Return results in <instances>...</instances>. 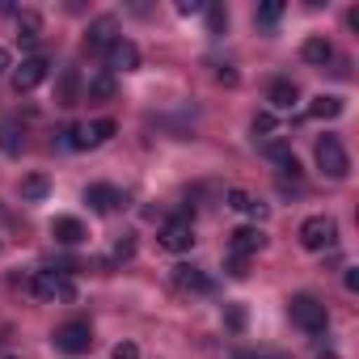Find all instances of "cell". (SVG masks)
I'll return each instance as SVG.
<instances>
[{
  "mask_svg": "<svg viewBox=\"0 0 359 359\" xmlns=\"http://www.w3.org/2000/svg\"><path fill=\"white\" fill-rule=\"evenodd\" d=\"M287 317H292V325H300L304 334H321V330L330 325L325 304H321L317 296H309V292H300V296L287 300Z\"/></svg>",
  "mask_w": 359,
  "mask_h": 359,
  "instance_id": "1",
  "label": "cell"
},
{
  "mask_svg": "<svg viewBox=\"0 0 359 359\" xmlns=\"http://www.w3.org/2000/svg\"><path fill=\"white\" fill-rule=\"evenodd\" d=\"M30 292L39 300H51V304H72L76 300V283L60 271H34L30 275Z\"/></svg>",
  "mask_w": 359,
  "mask_h": 359,
  "instance_id": "2",
  "label": "cell"
},
{
  "mask_svg": "<svg viewBox=\"0 0 359 359\" xmlns=\"http://www.w3.org/2000/svg\"><path fill=\"white\" fill-rule=\"evenodd\" d=\"M317 169H321L325 177H334V182L351 173V156H346V148H342L338 135H321V140H317Z\"/></svg>",
  "mask_w": 359,
  "mask_h": 359,
  "instance_id": "3",
  "label": "cell"
},
{
  "mask_svg": "<svg viewBox=\"0 0 359 359\" xmlns=\"http://www.w3.org/2000/svg\"><path fill=\"white\" fill-rule=\"evenodd\" d=\"M114 118H93V123H85V127H68L64 131V144L68 148H102L106 140H114Z\"/></svg>",
  "mask_w": 359,
  "mask_h": 359,
  "instance_id": "4",
  "label": "cell"
},
{
  "mask_svg": "<svg viewBox=\"0 0 359 359\" xmlns=\"http://www.w3.org/2000/svg\"><path fill=\"white\" fill-rule=\"evenodd\" d=\"M334 241H338V224H334L330 216H309V220L300 224V245H304V250L317 254V250H330Z\"/></svg>",
  "mask_w": 359,
  "mask_h": 359,
  "instance_id": "5",
  "label": "cell"
},
{
  "mask_svg": "<svg viewBox=\"0 0 359 359\" xmlns=\"http://www.w3.org/2000/svg\"><path fill=\"white\" fill-rule=\"evenodd\" d=\"M89 346H93L89 321H64L55 330V351H64V355H89Z\"/></svg>",
  "mask_w": 359,
  "mask_h": 359,
  "instance_id": "6",
  "label": "cell"
},
{
  "mask_svg": "<svg viewBox=\"0 0 359 359\" xmlns=\"http://www.w3.org/2000/svg\"><path fill=\"white\" fill-rule=\"evenodd\" d=\"M156 241H161V250H169V254H187V250L195 245V224H191V220H169V224L156 233Z\"/></svg>",
  "mask_w": 359,
  "mask_h": 359,
  "instance_id": "7",
  "label": "cell"
},
{
  "mask_svg": "<svg viewBox=\"0 0 359 359\" xmlns=\"http://www.w3.org/2000/svg\"><path fill=\"white\" fill-rule=\"evenodd\" d=\"M106 68H110V76H114V72H135V68H140V51H135V43L118 34V39L110 43V51H106Z\"/></svg>",
  "mask_w": 359,
  "mask_h": 359,
  "instance_id": "8",
  "label": "cell"
},
{
  "mask_svg": "<svg viewBox=\"0 0 359 359\" xmlns=\"http://www.w3.org/2000/svg\"><path fill=\"white\" fill-rule=\"evenodd\" d=\"M47 72H51V64H47L43 55H30V60H22V68L13 72V89H18V93H30V89H39V85L47 81Z\"/></svg>",
  "mask_w": 359,
  "mask_h": 359,
  "instance_id": "9",
  "label": "cell"
},
{
  "mask_svg": "<svg viewBox=\"0 0 359 359\" xmlns=\"http://www.w3.org/2000/svg\"><path fill=\"white\" fill-rule=\"evenodd\" d=\"M173 283L182 287V292H199V296H208V292H216V279L203 271V266H191V262H182V266H173Z\"/></svg>",
  "mask_w": 359,
  "mask_h": 359,
  "instance_id": "10",
  "label": "cell"
},
{
  "mask_svg": "<svg viewBox=\"0 0 359 359\" xmlns=\"http://www.w3.org/2000/svg\"><path fill=\"white\" fill-rule=\"evenodd\" d=\"M114 39H118V34H114V22H110V18H97V22L89 26V34H85V51H89V55H106Z\"/></svg>",
  "mask_w": 359,
  "mask_h": 359,
  "instance_id": "11",
  "label": "cell"
},
{
  "mask_svg": "<svg viewBox=\"0 0 359 359\" xmlns=\"http://www.w3.org/2000/svg\"><path fill=\"white\" fill-rule=\"evenodd\" d=\"M85 203H89L93 212L110 216V212L123 203V191H114V187H106V182H93V187H85Z\"/></svg>",
  "mask_w": 359,
  "mask_h": 359,
  "instance_id": "12",
  "label": "cell"
},
{
  "mask_svg": "<svg viewBox=\"0 0 359 359\" xmlns=\"http://www.w3.org/2000/svg\"><path fill=\"white\" fill-rule=\"evenodd\" d=\"M262 250V233L258 229H237L233 237H229V254L233 258H250V254H258Z\"/></svg>",
  "mask_w": 359,
  "mask_h": 359,
  "instance_id": "13",
  "label": "cell"
},
{
  "mask_svg": "<svg viewBox=\"0 0 359 359\" xmlns=\"http://www.w3.org/2000/svg\"><path fill=\"white\" fill-rule=\"evenodd\" d=\"M51 237H55L60 245H81V241H85V224L72 220V216H60V220L51 224Z\"/></svg>",
  "mask_w": 359,
  "mask_h": 359,
  "instance_id": "14",
  "label": "cell"
},
{
  "mask_svg": "<svg viewBox=\"0 0 359 359\" xmlns=\"http://www.w3.org/2000/svg\"><path fill=\"white\" fill-rule=\"evenodd\" d=\"M300 55H304V64H313V68H325V64L334 60V47H330L325 39H309V43L300 47Z\"/></svg>",
  "mask_w": 359,
  "mask_h": 359,
  "instance_id": "15",
  "label": "cell"
},
{
  "mask_svg": "<svg viewBox=\"0 0 359 359\" xmlns=\"http://www.w3.org/2000/svg\"><path fill=\"white\" fill-rule=\"evenodd\" d=\"M296 102H300V89L292 81H275L271 85V110H292Z\"/></svg>",
  "mask_w": 359,
  "mask_h": 359,
  "instance_id": "16",
  "label": "cell"
},
{
  "mask_svg": "<svg viewBox=\"0 0 359 359\" xmlns=\"http://www.w3.org/2000/svg\"><path fill=\"white\" fill-rule=\"evenodd\" d=\"M229 208H233V212H241V216H254V220H262V216H266V208H262L250 191H229Z\"/></svg>",
  "mask_w": 359,
  "mask_h": 359,
  "instance_id": "17",
  "label": "cell"
},
{
  "mask_svg": "<svg viewBox=\"0 0 359 359\" xmlns=\"http://www.w3.org/2000/svg\"><path fill=\"white\" fill-rule=\"evenodd\" d=\"M342 110H346V106H342V97H334V93H330V97L321 93V97H313V106H309L313 118H338Z\"/></svg>",
  "mask_w": 359,
  "mask_h": 359,
  "instance_id": "18",
  "label": "cell"
},
{
  "mask_svg": "<svg viewBox=\"0 0 359 359\" xmlns=\"http://www.w3.org/2000/svg\"><path fill=\"white\" fill-rule=\"evenodd\" d=\"M110 97H114V76H110V72L93 76V81H89V102H110Z\"/></svg>",
  "mask_w": 359,
  "mask_h": 359,
  "instance_id": "19",
  "label": "cell"
},
{
  "mask_svg": "<svg viewBox=\"0 0 359 359\" xmlns=\"http://www.w3.org/2000/svg\"><path fill=\"white\" fill-rule=\"evenodd\" d=\"M208 30L212 34H224L229 30V9L224 5H208Z\"/></svg>",
  "mask_w": 359,
  "mask_h": 359,
  "instance_id": "20",
  "label": "cell"
},
{
  "mask_svg": "<svg viewBox=\"0 0 359 359\" xmlns=\"http://www.w3.org/2000/svg\"><path fill=\"white\" fill-rule=\"evenodd\" d=\"M283 18V0H266V5H258V22L262 26H275Z\"/></svg>",
  "mask_w": 359,
  "mask_h": 359,
  "instance_id": "21",
  "label": "cell"
},
{
  "mask_svg": "<svg viewBox=\"0 0 359 359\" xmlns=\"http://www.w3.org/2000/svg\"><path fill=\"white\" fill-rule=\"evenodd\" d=\"M22 195H26V199H43V195H47V177H43V173L26 177V182H22Z\"/></svg>",
  "mask_w": 359,
  "mask_h": 359,
  "instance_id": "22",
  "label": "cell"
},
{
  "mask_svg": "<svg viewBox=\"0 0 359 359\" xmlns=\"http://www.w3.org/2000/svg\"><path fill=\"white\" fill-rule=\"evenodd\" d=\"M60 106H76V72H64V85H60Z\"/></svg>",
  "mask_w": 359,
  "mask_h": 359,
  "instance_id": "23",
  "label": "cell"
},
{
  "mask_svg": "<svg viewBox=\"0 0 359 359\" xmlns=\"http://www.w3.org/2000/svg\"><path fill=\"white\" fill-rule=\"evenodd\" d=\"M275 127H279V123H275V114H271V110L254 114V135H266V140H271V135H275Z\"/></svg>",
  "mask_w": 359,
  "mask_h": 359,
  "instance_id": "24",
  "label": "cell"
},
{
  "mask_svg": "<svg viewBox=\"0 0 359 359\" xmlns=\"http://www.w3.org/2000/svg\"><path fill=\"white\" fill-rule=\"evenodd\" d=\"M39 26H43V22H39V13H22V18H18V30H22L30 43L39 39Z\"/></svg>",
  "mask_w": 359,
  "mask_h": 359,
  "instance_id": "25",
  "label": "cell"
},
{
  "mask_svg": "<svg viewBox=\"0 0 359 359\" xmlns=\"http://www.w3.org/2000/svg\"><path fill=\"white\" fill-rule=\"evenodd\" d=\"M0 148L13 152V156L22 152V140H18V131H13V127H0Z\"/></svg>",
  "mask_w": 359,
  "mask_h": 359,
  "instance_id": "26",
  "label": "cell"
},
{
  "mask_svg": "<svg viewBox=\"0 0 359 359\" xmlns=\"http://www.w3.org/2000/svg\"><path fill=\"white\" fill-rule=\"evenodd\" d=\"M131 254H135V237H118L114 241V262H127Z\"/></svg>",
  "mask_w": 359,
  "mask_h": 359,
  "instance_id": "27",
  "label": "cell"
},
{
  "mask_svg": "<svg viewBox=\"0 0 359 359\" xmlns=\"http://www.w3.org/2000/svg\"><path fill=\"white\" fill-rule=\"evenodd\" d=\"M233 359H292V355H283V351H237Z\"/></svg>",
  "mask_w": 359,
  "mask_h": 359,
  "instance_id": "28",
  "label": "cell"
},
{
  "mask_svg": "<svg viewBox=\"0 0 359 359\" xmlns=\"http://www.w3.org/2000/svg\"><path fill=\"white\" fill-rule=\"evenodd\" d=\"M266 156H271V161H287V156H292V148H287L283 140H271V144H266Z\"/></svg>",
  "mask_w": 359,
  "mask_h": 359,
  "instance_id": "29",
  "label": "cell"
},
{
  "mask_svg": "<svg viewBox=\"0 0 359 359\" xmlns=\"http://www.w3.org/2000/svg\"><path fill=\"white\" fill-rule=\"evenodd\" d=\"M229 275H233V279H245V275H250V262H245V258H229Z\"/></svg>",
  "mask_w": 359,
  "mask_h": 359,
  "instance_id": "30",
  "label": "cell"
},
{
  "mask_svg": "<svg viewBox=\"0 0 359 359\" xmlns=\"http://www.w3.org/2000/svg\"><path fill=\"white\" fill-rule=\"evenodd\" d=\"M110 359H140V351H135V342H118Z\"/></svg>",
  "mask_w": 359,
  "mask_h": 359,
  "instance_id": "31",
  "label": "cell"
},
{
  "mask_svg": "<svg viewBox=\"0 0 359 359\" xmlns=\"http://www.w3.org/2000/svg\"><path fill=\"white\" fill-rule=\"evenodd\" d=\"M177 13L191 18V13H203V0H177Z\"/></svg>",
  "mask_w": 359,
  "mask_h": 359,
  "instance_id": "32",
  "label": "cell"
},
{
  "mask_svg": "<svg viewBox=\"0 0 359 359\" xmlns=\"http://www.w3.org/2000/svg\"><path fill=\"white\" fill-rule=\"evenodd\" d=\"M229 325H233V330H245V309H241V304L229 309Z\"/></svg>",
  "mask_w": 359,
  "mask_h": 359,
  "instance_id": "33",
  "label": "cell"
},
{
  "mask_svg": "<svg viewBox=\"0 0 359 359\" xmlns=\"http://www.w3.org/2000/svg\"><path fill=\"white\" fill-rule=\"evenodd\" d=\"M279 165H283V173H292V177L300 173V161H296V156H287V161H279Z\"/></svg>",
  "mask_w": 359,
  "mask_h": 359,
  "instance_id": "34",
  "label": "cell"
},
{
  "mask_svg": "<svg viewBox=\"0 0 359 359\" xmlns=\"http://www.w3.org/2000/svg\"><path fill=\"white\" fill-rule=\"evenodd\" d=\"M342 283H346V292H359V271H346V279H342Z\"/></svg>",
  "mask_w": 359,
  "mask_h": 359,
  "instance_id": "35",
  "label": "cell"
},
{
  "mask_svg": "<svg viewBox=\"0 0 359 359\" xmlns=\"http://www.w3.org/2000/svg\"><path fill=\"white\" fill-rule=\"evenodd\" d=\"M216 76H220V81H224V85H237V72H233V68H220V72H216Z\"/></svg>",
  "mask_w": 359,
  "mask_h": 359,
  "instance_id": "36",
  "label": "cell"
},
{
  "mask_svg": "<svg viewBox=\"0 0 359 359\" xmlns=\"http://www.w3.org/2000/svg\"><path fill=\"white\" fill-rule=\"evenodd\" d=\"M5 68H9V51L0 47V76H5Z\"/></svg>",
  "mask_w": 359,
  "mask_h": 359,
  "instance_id": "37",
  "label": "cell"
},
{
  "mask_svg": "<svg viewBox=\"0 0 359 359\" xmlns=\"http://www.w3.org/2000/svg\"><path fill=\"white\" fill-rule=\"evenodd\" d=\"M317 359H338V355H334V351H321V355H317Z\"/></svg>",
  "mask_w": 359,
  "mask_h": 359,
  "instance_id": "38",
  "label": "cell"
}]
</instances>
